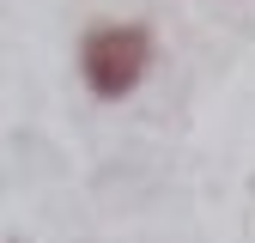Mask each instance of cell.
Returning <instances> with one entry per match:
<instances>
[{
    "label": "cell",
    "instance_id": "1",
    "mask_svg": "<svg viewBox=\"0 0 255 243\" xmlns=\"http://www.w3.org/2000/svg\"><path fill=\"white\" fill-rule=\"evenodd\" d=\"M152 30L146 24H98V30H85V43H79V73H85V91L98 104H122V98H134L146 67H152Z\"/></svg>",
    "mask_w": 255,
    "mask_h": 243
}]
</instances>
